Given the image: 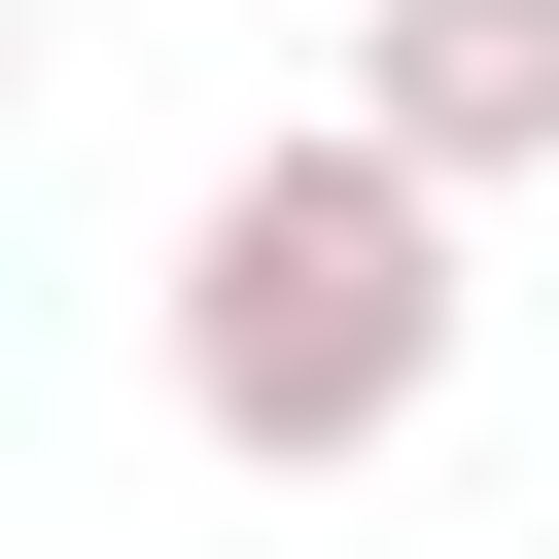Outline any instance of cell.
Segmentation results:
<instances>
[{
  "label": "cell",
  "instance_id": "obj_1",
  "mask_svg": "<svg viewBox=\"0 0 559 559\" xmlns=\"http://www.w3.org/2000/svg\"><path fill=\"white\" fill-rule=\"evenodd\" d=\"M454 210L314 105V140H245L210 210H175V419L210 454H280V489H349V454H419V384H454Z\"/></svg>",
  "mask_w": 559,
  "mask_h": 559
},
{
  "label": "cell",
  "instance_id": "obj_2",
  "mask_svg": "<svg viewBox=\"0 0 559 559\" xmlns=\"http://www.w3.org/2000/svg\"><path fill=\"white\" fill-rule=\"evenodd\" d=\"M349 140H384L419 210L559 175V0H349Z\"/></svg>",
  "mask_w": 559,
  "mask_h": 559
}]
</instances>
